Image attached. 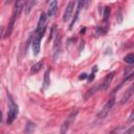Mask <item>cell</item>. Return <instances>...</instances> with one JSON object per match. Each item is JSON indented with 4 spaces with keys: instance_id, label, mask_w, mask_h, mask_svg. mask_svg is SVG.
<instances>
[{
    "instance_id": "7402d4cb",
    "label": "cell",
    "mask_w": 134,
    "mask_h": 134,
    "mask_svg": "<svg viewBox=\"0 0 134 134\" xmlns=\"http://www.w3.org/2000/svg\"><path fill=\"white\" fill-rule=\"evenodd\" d=\"M80 80H83V79H88V74L87 73H82L81 74V76L79 77Z\"/></svg>"
},
{
    "instance_id": "ba28073f",
    "label": "cell",
    "mask_w": 134,
    "mask_h": 134,
    "mask_svg": "<svg viewBox=\"0 0 134 134\" xmlns=\"http://www.w3.org/2000/svg\"><path fill=\"white\" fill-rule=\"evenodd\" d=\"M57 10H58V1H55V0L50 1L48 4V7H47V14H46L47 18H52L55 15Z\"/></svg>"
},
{
    "instance_id": "d6986e66",
    "label": "cell",
    "mask_w": 134,
    "mask_h": 134,
    "mask_svg": "<svg viewBox=\"0 0 134 134\" xmlns=\"http://www.w3.org/2000/svg\"><path fill=\"white\" fill-rule=\"evenodd\" d=\"M96 70H97V67H96V66H94V68H93V71H92V72H91V74L88 76V82H91V81L94 79V74H95Z\"/></svg>"
},
{
    "instance_id": "2e32d148",
    "label": "cell",
    "mask_w": 134,
    "mask_h": 134,
    "mask_svg": "<svg viewBox=\"0 0 134 134\" xmlns=\"http://www.w3.org/2000/svg\"><path fill=\"white\" fill-rule=\"evenodd\" d=\"M124 61H125L126 63H128V64H131V65L134 64V53L131 52V53L126 54L125 58H124Z\"/></svg>"
},
{
    "instance_id": "52a82bcc",
    "label": "cell",
    "mask_w": 134,
    "mask_h": 134,
    "mask_svg": "<svg viewBox=\"0 0 134 134\" xmlns=\"http://www.w3.org/2000/svg\"><path fill=\"white\" fill-rule=\"evenodd\" d=\"M74 6H75V2H74V1H70V2L67 4V6H66V8H65V12H64V14H63V21H64V22H67V21L71 18V14H72V12H73Z\"/></svg>"
},
{
    "instance_id": "4fadbf2b",
    "label": "cell",
    "mask_w": 134,
    "mask_h": 134,
    "mask_svg": "<svg viewBox=\"0 0 134 134\" xmlns=\"http://www.w3.org/2000/svg\"><path fill=\"white\" fill-rule=\"evenodd\" d=\"M42 66H43V61H40V62L34 64V65L31 66V68H30V74H36V73H38V72L41 70Z\"/></svg>"
},
{
    "instance_id": "44dd1931",
    "label": "cell",
    "mask_w": 134,
    "mask_h": 134,
    "mask_svg": "<svg viewBox=\"0 0 134 134\" xmlns=\"http://www.w3.org/2000/svg\"><path fill=\"white\" fill-rule=\"evenodd\" d=\"M124 134H134V125L124 132Z\"/></svg>"
},
{
    "instance_id": "8fae6325",
    "label": "cell",
    "mask_w": 134,
    "mask_h": 134,
    "mask_svg": "<svg viewBox=\"0 0 134 134\" xmlns=\"http://www.w3.org/2000/svg\"><path fill=\"white\" fill-rule=\"evenodd\" d=\"M50 84V79H49V69H47L44 73V79H43V85H42V91L46 90L49 87Z\"/></svg>"
},
{
    "instance_id": "30bf717a",
    "label": "cell",
    "mask_w": 134,
    "mask_h": 134,
    "mask_svg": "<svg viewBox=\"0 0 134 134\" xmlns=\"http://www.w3.org/2000/svg\"><path fill=\"white\" fill-rule=\"evenodd\" d=\"M134 94V83L131 85V87H129V89L126 91V93L124 94V96L121 97V99H120V104H125V103H127L130 98H131V96Z\"/></svg>"
},
{
    "instance_id": "7a4b0ae2",
    "label": "cell",
    "mask_w": 134,
    "mask_h": 134,
    "mask_svg": "<svg viewBox=\"0 0 134 134\" xmlns=\"http://www.w3.org/2000/svg\"><path fill=\"white\" fill-rule=\"evenodd\" d=\"M25 5V2L24 1H18L15 3L14 5V8H13V13H12V17H10V20L8 22V25H7V29H6V32H5V36L4 38H8L10 37L12 32H13V29H14V25H15V22L17 20V18L19 17L22 8L24 7Z\"/></svg>"
},
{
    "instance_id": "9a60e30c",
    "label": "cell",
    "mask_w": 134,
    "mask_h": 134,
    "mask_svg": "<svg viewBox=\"0 0 134 134\" xmlns=\"http://www.w3.org/2000/svg\"><path fill=\"white\" fill-rule=\"evenodd\" d=\"M110 13H111L110 7H109V6H106V7L104 8V13H103V21H104L105 23L109 20V18H110Z\"/></svg>"
},
{
    "instance_id": "7c38bea8",
    "label": "cell",
    "mask_w": 134,
    "mask_h": 134,
    "mask_svg": "<svg viewBox=\"0 0 134 134\" xmlns=\"http://www.w3.org/2000/svg\"><path fill=\"white\" fill-rule=\"evenodd\" d=\"M35 128H36V125H35L32 121L27 120L26 126H25V129H24L25 134H32V133H34V131H35Z\"/></svg>"
},
{
    "instance_id": "3957f363",
    "label": "cell",
    "mask_w": 134,
    "mask_h": 134,
    "mask_svg": "<svg viewBox=\"0 0 134 134\" xmlns=\"http://www.w3.org/2000/svg\"><path fill=\"white\" fill-rule=\"evenodd\" d=\"M7 99H8V111H7V117H6V124L12 125L14 120L17 118L19 114V107L13 99L12 95L7 92Z\"/></svg>"
},
{
    "instance_id": "e0dca14e",
    "label": "cell",
    "mask_w": 134,
    "mask_h": 134,
    "mask_svg": "<svg viewBox=\"0 0 134 134\" xmlns=\"http://www.w3.org/2000/svg\"><path fill=\"white\" fill-rule=\"evenodd\" d=\"M106 31H107V28H105V27H103V26H97L96 29H95L94 36H95V37H99V36L106 34Z\"/></svg>"
},
{
    "instance_id": "8992f818",
    "label": "cell",
    "mask_w": 134,
    "mask_h": 134,
    "mask_svg": "<svg viewBox=\"0 0 134 134\" xmlns=\"http://www.w3.org/2000/svg\"><path fill=\"white\" fill-rule=\"evenodd\" d=\"M52 52H53V60L57 61L60 53H61V37L59 34L55 35L53 40V46H52Z\"/></svg>"
},
{
    "instance_id": "6da1fadb",
    "label": "cell",
    "mask_w": 134,
    "mask_h": 134,
    "mask_svg": "<svg viewBox=\"0 0 134 134\" xmlns=\"http://www.w3.org/2000/svg\"><path fill=\"white\" fill-rule=\"evenodd\" d=\"M46 20H47V16L45 13H42L40 15L36 30L34 32V37H32V42H31V47H32V53L35 57H37L40 53L41 50V40L44 37L45 30H46Z\"/></svg>"
},
{
    "instance_id": "9c48e42d",
    "label": "cell",
    "mask_w": 134,
    "mask_h": 134,
    "mask_svg": "<svg viewBox=\"0 0 134 134\" xmlns=\"http://www.w3.org/2000/svg\"><path fill=\"white\" fill-rule=\"evenodd\" d=\"M114 74H115V72L112 71V72L108 73V74L105 76V79H104V81H103V83H102V89H103V90H107V89L109 88V86L111 85V82H112V80H113V77H114Z\"/></svg>"
},
{
    "instance_id": "5bb4252c",
    "label": "cell",
    "mask_w": 134,
    "mask_h": 134,
    "mask_svg": "<svg viewBox=\"0 0 134 134\" xmlns=\"http://www.w3.org/2000/svg\"><path fill=\"white\" fill-rule=\"evenodd\" d=\"M35 4H37V1H29V2H25V15L27 16L29 13H30V10H31V8L34 7V5Z\"/></svg>"
},
{
    "instance_id": "ac0fdd59",
    "label": "cell",
    "mask_w": 134,
    "mask_h": 134,
    "mask_svg": "<svg viewBox=\"0 0 134 134\" xmlns=\"http://www.w3.org/2000/svg\"><path fill=\"white\" fill-rule=\"evenodd\" d=\"M116 21H117V23L122 22V9H121V7L118 8V13L116 15Z\"/></svg>"
},
{
    "instance_id": "ffe728a7",
    "label": "cell",
    "mask_w": 134,
    "mask_h": 134,
    "mask_svg": "<svg viewBox=\"0 0 134 134\" xmlns=\"http://www.w3.org/2000/svg\"><path fill=\"white\" fill-rule=\"evenodd\" d=\"M132 121H134V108L132 109V111L129 115V118H128V122H132Z\"/></svg>"
},
{
    "instance_id": "5b68a950",
    "label": "cell",
    "mask_w": 134,
    "mask_h": 134,
    "mask_svg": "<svg viewBox=\"0 0 134 134\" xmlns=\"http://www.w3.org/2000/svg\"><path fill=\"white\" fill-rule=\"evenodd\" d=\"M76 115H77V110H73V111L70 113V115L66 118V120L63 122V125L61 126L60 134H66V133H67L68 129L70 128V126H71V125H72V122L74 121V119H75Z\"/></svg>"
},
{
    "instance_id": "277c9868",
    "label": "cell",
    "mask_w": 134,
    "mask_h": 134,
    "mask_svg": "<svg viewBox=\"0 0 134 134\" xmlns=\"http://www.w3.org/2000/svg\"><path fill=\"white\" fill-rule=\"evenodd\" d=\"M114 104H115V96H112L110 99H108V102L104 105V107L100 109V111L98 112V114H97V118L98 119H103V118H105L108 114H109V112L111 111V109H112V107L114 106Z\"/></svg>"
}]
</instances>
